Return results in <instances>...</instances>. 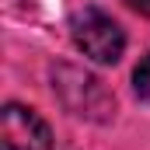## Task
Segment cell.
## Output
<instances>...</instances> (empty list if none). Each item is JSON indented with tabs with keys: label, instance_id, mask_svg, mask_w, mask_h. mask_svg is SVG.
Wrapping results in <instances>:
<instances>
[{
	"label": "cell",
	"instance_id": "obj_2",
	"mask_svg": "<svg viewBox=\"0 0 150 150\" xmlns=\"http://www.w3.org/2000/svg\"><path fill=\"white\" fill-rule=\"evenodd\" d=\"M0 150H52V133L38 112L7 105L0 112Z\"/></svg>",
	"mask_w": 150,
	"mask_h": 150
},
{
	"label": "cell",
	"instance_id": "obj_3",
	"mask_svg": "<svg viewBox=\"0 0 150 150\" xmlns=\"http://www.w3.org/2000/svg\"><path fill=\"white\" fill-rule=\"evenodd\" d=\"M133 84H136V94L143 98V101H150V56L136 67V74H133Z\"/></svg>",
	"mask_w": 150,
	"mask_h": 150
},
{
	"label": "cell",
	"instance_id": "obj_1",
	"mask_svg": "<svg viewBox=\"0 0 150 150\" xmlns=\"http://www.w3.org/2000/svg\"><path fill=\"white\" fill-rule=\"evenodd\" d=\"M70 32H74L77 49L94 63H119V56L126 49V35H122L119 21H112L98 7L77 11L74 21H70Z\"/></svg>",
	"mask_w": 150,
	"mask_h": 150
},
{
	"label": "cell",
	"instance_id": "obj_4",
	"mask_svg": "<svg viewBox=\"0 0 150 150\" xmlns=\"http://www.w3.org/2000/svg\"><path fill=\"white\" fill-rule=\"evenodd\" d=\"M126 4H129L133 11H140V14H147V18H150V0H126Z\"/></svg>",
	"mask_w": 150,
	"mask_h": 150
}]
</instances>
